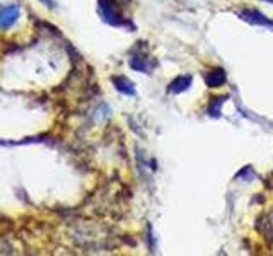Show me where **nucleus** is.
I'll use <instances>...</instances> for the list:
<instances>
[{"label": "nucleus", "instance_id": "nucleus-3", "mask_svg": "<svg viewBox=\"0 0 273 256\" xmlns=\"http://www.w3.org/2000/svg\"><path fill=\"white\" fill-rule=\"evenodd\" d=\"M21 9L19 5H7V7H0V28L7 29L14 24L19 19Z\"/></svg>", "mask_w": 273, "mask_h": 256}, {"label": "nucleus", "instance_id": "nucleus-4", "mask_svg": "<svg viewBox=\"0 0 273 256\" xmlns=\"http://www.w3.org/2000/svg\"><path fill=\"white\" fill-rule=\"evenodd\" d=\"M113 85L116 87L118 92L125 96H135V85H133L132 80H128L126 77H120V75H114L113 79Z\"/></svg>", "mask_w": 273, "mask_h": 256}, {"label": "nucleus", "instance_id": "nucleus-8", "mask_svg": "<svg viewBox=\"0 0 273 256\" xmlns=\"http://www.w3.org/2000/svg\"><path fill=\"white\" fill-rule=\"evenodd\" d=\"M225 99H227L225 96H224V98H215L214 103L209 106V113L212 116H215V118H217V116H220V104H224Z\"/></svg>", "mask_w": 273, "mask_h": 256}, {"label": "nucleus", "instance_id": "nucleus-5", "mask_svg": "<svg viewBox=\"0 0 273 256\" xmlns=\"http://www.w3.org/2000/svg\"><path fill=\"white\" fill-rule=\"evenodd\" d=\"M190 85H191V77L190 75H179V77H176L171 84H169L167 91L171 92V94H181V92L190 89Z\"/></svg>", "mask_w": 273, "mask_h": 256}, {"label": "nucleus", "instance_id": "nucleus-1", "mask_svg": "<svg viewBox=\"0 0 273 256\" xmlns=\"http://www.w3.org/2000/svg\"><path fill=\"white\" fill-rule=\"evenodd\" d=\"M98 10L101 14L103 21L111 26H126L123 21L121 12L118 9V3L114 0H98Z\"/></svg>", "mask_w": 273, "mask_h": 256}, {"label": "nucleus", "instance_id": "nucleus-9", "mask_svg": "<svg viewBox=\"0 0 273 256\" xmlns=\"http://www.w3.org/2000/svg\"><path fill=\"white\" fill-rule=\"evenodd\" d=\"M41 3H45L48 9H56V2L55 0H40Z\"/></svg>", "mask_w": 273, "mask_h": 256}, {"label": "nucleus", "instance_id": "nucleus-2", "mask_svg": "<svg viewBox=\"0 0 273 256\" xmlns=\"http://www.w3.org/2000/svg\"><path fill=\"white\" fill-rule=\"evenodd\" d=\"M243 21L249 22L253 26H260V28H267V29H273V21L267 17L265 14H261L260 10H255V9H246V10H241L237 12Z\"/></svg>", "mask_w": 273, "mask_h": 256}, {"label": "nucleus", "instance_id": "nucleus-6", "mask_svg": "<svg viewBox=\"0 0 273 256\" xmlns=\"http://www.w3.org/2000/svg\"><path fill=\"white\" fill-rule=\"evenodd\" d=\"M205 82L209 87H220L225 82V72L224 68H215V70L209 72L205 77Z\"/></svg>", "mask_w": 273, "mask_h": 256}, {"label": "nucleus", "instance_id": "nucleus-7", "mask_svg": "<svg viewBox=\"0 0 273 256\" xmlns=\"http://www.w3.org/2000/svg\"><path fill=\"white\" fill-rule=\"evenodd\" d=\"M130 65H132V68H135V70H140L144 73H151L154 64L152 62H149L147 58L144 57H133L130 58Z\"/></svg>", "mask_w": 273, "mask_h": 256}]
</instances>
